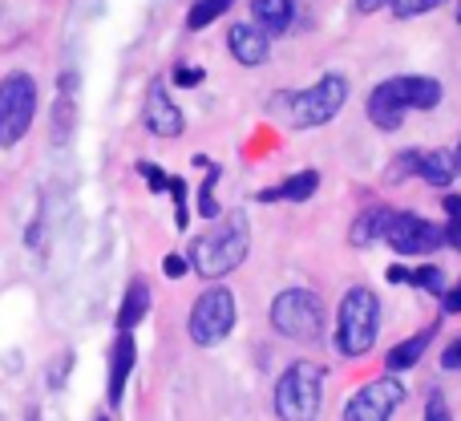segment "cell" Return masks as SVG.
<instances>
[{"label": "cell", "mask_w": 461, "mask_h": 421, "mask_svg": "<svg viewBox=\"0 0 461 421\" xmlns=\"http://www.w3.org/2000/svg\"><path fill=\"white\" fill-rule=\"evenodd\" d=\"M230 5H235V0H194L191 13H186V29H194V32L207 29V24H215Z\"/></svg>", "instance_id": "44dd1931"}, {"label": "cell", "mask_w": 461, "mask_h": 421, "mask_svg": "<svg viewBox=\"0 0 461 421\" xmlns=\"http://www.w3.org/2000/svg\"><path fill=\"white\" fill-rule=\"evenodd\" d=\"M433 336H438V325H425L421 333H413V336H405L401 344H393L389 357H384V369H389V373H405V369H413L417 361L429 352Z\"/></svg>", "instance_id": "5bb4252c"}, {"label": "cell", "mask_w": 461, "mask_h": 421, "mask_svg": "<svg viewBox=\"0 0 461 421\" xmlns=\"http://www.w3.org/2000/svg\"><path fill=\"white\" fill-rule=\"evenodd\" d=\"M446 243L454 252H461V223H446Z\"/></svg>", "instance_id": "e575fe53"}, {"label": "cell", "mask_w": 461, "mask_h": 421, "mask_svg": "<svg viewBox=\"0 0 461 421\" xmlns=\"http://www.w3.org/2000/svg\"><path fill=\"white\" fill-rule=\"evenodd\" d=\"M425 421H454L449 417V406H446V398H441L438 389L425 398Z\"/></svg>", "instance_id": "4316f807"}, {"label": "cell", "mask_w": 461, "mask_h": 421, "mask_svg": "<svg viewBox=\"0 0 461 421\" xmlns=\"http://www.w3.org/2000/svg\"><path fill=\"white\" fill-rule=\"evenodd\" d=\"M409 105L405 97H401V86L397 78L381 81V86L368 94V122H373L376 130H384V134H393V130H401V122H405Z\"/></svg>", "instance_id": "30bf717a"}, {"label": "cell", "mask_w": 461, "mask_h": 421, "mask_svg": "<svg viewBox=\"0 0 461 421\" xmlns=\"http://www.w3.org/2000/svg\"><path fill=\"white\" fill-rule=\"evenodd\" d=\"M454 167H457V175H461V146L454 151Z\"/></svg>", "instance_id": "74e56055"}, {"label": "cell", "mask_w": 461, "mask_h": 421, "mask_svg": "<svg viewBox=\"0 0 461 421\" xmlns=\"http://www.w3.org/2000/svg\"><path fill=\"white\" fill-rule=\"evenodd\" d=\"M191 341L211 349V344L227 341L230 328H235V296L227 288H207V292L194 300L191 308Z\"/></svg>", "instance_id": "8992f818"}, {"label": "cell", "mask_w": 461, "mask_h": 421, "mask_svg": "<svg viewBox=\"0 0 461 421\" xmlns=\"http://www.w3.org/2000/svg\"><path fill=\"white\" fill-rule=\"evenodd\" d=\"M199 81H203V69H186V65L175 69V86H199Z\"/></svg>", "instance_id": "1f68e13d"}, {"label": "cell", "mask_w": 461, "mask_h": 421, "mask_svg": "<svg viewBox=\"0 0 461 421\" xmlns=\"http://www.w3.org/2000/svg\"><path fill=\"white\" fill-rule=\"evenodd\" d=\"M389 219H393V211L381 207V203H376V207H368V211H360L357 223H352V231H348V243L352 247H373L376 239H384Z\"/></svg>", "instance_id": "9a60e30c"}, {"label": "cell", "mask_w": 461, "mask_h": 421, "mask_svg": "<svg viewBox=\"0 0 461 421\" xmlns=\"http://www.w3.org/2000/svg\"><path fill=\"white\" fill-rule=\"evenodd\" d=\"M186 268H191V263H186V255H167V260H162V271H167L170 279L186 276Z\"/></svg>", "instance_id": "4dcf8cb0"}, {"label": "cell", "mask_w": 461, "mask_h": 421, "mask_svg": "<svg viewBox=\"0 0 461 421\" xmlns=\"http://www.w3.org/2000/svg\"><path fill=\"white\" fill-rule=\"evenodd\" d=\"M316 191H320V175H316V170H300V175H292V178H284V183H279V199H287V203H308Z\"/></svg>", "instance_id": "ffe728a7"}, {"label": "cell", "mask_w": 461, "mask_h": 421, "mask_svg": "<svg viewBox=\"0 0 461 421\" xmlns=\"http://www.w3.org/2000/svg\"><path fill=\"white\" fill-rule=\"evenodd\" d=\"M413 288L433 292V296H446V271H441L438 263H421V268L413 271Z\"/></svg>", "instance_id": "603a6c76"}, {"label": "cell", "mask_w": 461, "mask_h": 421, "mask_svg": "<svg viewBox=\"0 0 461 421\" xmlns=\"http://www.w3.org/2000/svg\"><path fill=\"white\" fill-rule=\"evenodd\" d=\"M251 16L267 37H279L292 24V0H251Z\"/></svg>", "instance_id": "2e32d148"}, {"label": "cell", "mask_w": 461, "mask_h": 421, "mask_svg": "<svg viewBox=\"0 0 461 421\" xmlns=\"http://www.w3.org/2000/svg\"><path fill=\"white\" fill-rule=\"evenodd\" d=\"M441 369H449V373H461V336L446 344V352H441Z\"/></svg>", "instance_id": "f1b7e54d"}, {"label": "cell", "mask_w": 461, "mask_h": 421, "mask_svg": "<svg viewBox=\"0 0 461 421\" xmlns=\"http://www.w3.org/2000/svg\"><path fill=\"white\" fill-rule=\"evenodd\" d=\"M384 279H389V284H413V271H409L405 263H393V268L384 271Z\"/></svg>", "instance_id": "d6a6232c"}, {"label": "cell", "mask_w": 461, "mask_h": 421, "mask_svg": "<svg viewBox=\"0 0 461 421\" xmlns=\"http://www.w3.org/2000/svg\"><path fill=\"white\" fill-rule=\"evenodd\" d=\"M405 401V385L397 381V377H376V381L360 385L357 393H352L348 409H344V421H389L397 414V406Z\"/></svg>", "instance_id": "9c48e42d"}, {"label": "cell", "mask_w": 461, "mask_h": 421, "mask_svg": "<svg viewBox=\"0 0 461 421\" xmlns=\"http://www.w3.org/2000/svg\"><path fill=\"white\" fill-rule=\"evenodd\" d=\"M397 86L409 110H433L441 102V81L433 78H397Z\"/></svg>", "instance_id": "ac0fdd59"}, {"label": "cell", "mask_w": 461, "mask_h": 421, "mask_svg": "<svg viewBox=\"0 0 461 421\" xmlns=\"http://www.w3.org/2000/svg\"><path fill=\"white\" fill-rule=\"evenodd\" d=\"M441 207H446L449 223H461V195H446V199H441Z\"/></svg>", "instance_id": "836d02e7"}, {"label": "cell", "mask_w": 461, "mask_h": 421, "mask_svg": "<svg viewBox=\"0 0 461 421\" xmlns=\"http://www.w3.org/2000/svg\"><path fill=\"white\" fill-rule=\"evenodd\" d=\"M167 191L175 195V223H178V227H186V183H183V178H170Z\"/></svg>", "instance_id": "484cf974"}, {"label": "cell", "mask_w": 461, "mask_h": 421, "mask_svg": "<svg viewBox=\"0 0 461 421\" xmlns=\"http://www.w3.org/2000/svg\"><path fill=\"white\" fill-rule=\"evenodd\" d=\"M381 336V300L373 288H348L336 316V349L340 357H365Z\"/></svg>", "instance_id": "7a4b0ae2"}, {"label": "cell", "mask_w": 461, "mask_h": 421, "mask_svg": "<svg viewBox=\"0 0 461 421\" xmlns=\"http://www.w3.org/2000/svg\"><path fill=\"white\" fill-rule=\"evenodd\" d=\"M344 102H348V81L340 73H328V78H320L316 86L303 89L292 102V122L300 130H316L324 122H332L344 110Z\"/></svg>", "instance_id": "52a82bcc"}, {"label": "cell", "mask_w": 461, "mask_h": 421, "mask_svg": "<svg viewBox=\"0 0 461 421\" xmlns=\"http://www.w3.org/2000/svg\"><path fill=\"white\" fill-rule=\"evenodd\" d=\"M146 130L158 138H178L183 134V114H178V105L170 102L167 86L162 81H154L150 94H146Z\"/></svg>", "instance_id": "8fae6325"}, {"label": "cell", "mask_w": 461, "mask_h": 421, "mask_svg": "<svg viewBox=\"0 0 461 421\" xmlns=\"http://www.w3.org/2000/svg\"><path fill=\"white\" fill-rule=\"evenodd\" d=\"M97 421H110V417H97Z\"/></svg>", "instance_id": "ab89813d"}, {"label": "cell", "mask_w": 461, "mask_h": 421, "mask_svg": "<svg viewBox=\"0 0 461 421\" xmlns=\"http://www.w3.org/2000/svg\"><path fill=\"white\" fill-rule=\"evenodd\" d=\"M457 24H461V0H457Z\"/></svg>", "instance_id": "f35d334b"}, {"label": "cell", "mask_w": 461, "mask_h": 421, "mask_svg": "<svg viewBox=\"0 0 461 421\" xmlns=\"http://www.w3.org/2000/svg\"><path fill=\"white\" fill-rule=\"evenodd\" d=\"M215 183H219V167H207V183L199 187V215L203 219H219V203H215Z\"/></svg>", "instance_id": "cb8c5ba5"}, {"label": "cell", "mask_w": 461, "mask_h": 421, "mask_svg": "<svg viewBox=\"0 0 461 421\" xmlns=\"http://www.w3.org/2000/svg\"><path fill=\"white\" fill-rule=\"evenodd\" d=\"M441 308L449 312V316H461V279L454 288H446V296H441Z\"/></svg>", "instance_id": "f546056e"}, {"label": "cell", "mask_w": 461, "mask_h": 421, "mask_svg": "<svg viewBox=\"0 0 461 421\" xmlns=\"http://www.w3.org/2000/svg\"><path fill=\"white\" fill-rule=\"evenodd\" d=\"M449 5V0H393V16H401V21H409V16H421V13H433V8Z\"/></svg>", "instance_id": "d4e9b609"}, {"label": "cell", "mask_w": 461, "mask_h": 421, "mask_svg": "<svg viewBox=\"0 0 461 421\" xmlns=\"http://www.w3.org/2000/svg\"><path fill=\"white\" fill-rule=\"evenodd\" d=\"M384 239L397 255H433L438 247H446V227H433L429 219H421L413 211H393Z\"/></svg>", "instance_id": "ba28073f"}, {"label": "cell", "mask_w": 461, "mask_h": 421, "mask_svg": "<svg viewBox=\"0 0 461 421\" xmlns=\"http://www.w3.org/2000/svg\"><path fill=\"white\" fill-rule=\"evenodd\" d=\"M37 114V81L24 69H13L0 81V146H16Z\"/></svg>", "instance_id": "5b68a950"}, {"label": "cell", "mask_w": 461, "mask_h": 421, "mask_svg": "<svg viewBox=\"0 0 461 421\" xmlns=\"http://www.w3.org/2000/svg\"><path fill=\"white\" fill-rule=\"evenodd\" d=\"M384 5H393V0H357V13H376Z\"/></svg>", "instance_id": "d590c367"}, {"label": "cell", "mask_w": 461, "mask_h": 421, "mask_svg": "<svg viewBox=\"0 0 461 421\" xmlns=\"http://www.w3.org/2000/svg\"><path fill=\"white\" fill-rule=\"evenodd\" d=\"M138 170H142V178L150 183V191H167V187H170V178L162 175V170L154 167V162H138Z\"/></svg>", "instance_id": "83f0119b"}, {"label": "cell", "mask_w": 461, "mask_h": 421, "mask_svg": "<svg viewBox=\"0 0 461 421\" xmlns=\"http://www.w3.org/2000/svg\"><path fill=\"white\" fill-rule=\"evenodd\" d=\"M417 175L429 187H449L457 178L454 151H421V170H417Z\"/></svg>", "instance_id": "d6986e66"}, {"label": "cell", "mask_w": 461, "mask_h": 421, "mask_svg": "<svg viewBox=\"0 0 461 421\" xmlns=\"http://www.w3.org/2000/svg\"><path fill=\"white\" fill-rule=\"evenodd\" d=\"M324 401V369L312 361H295L276 381V414L279 421H316Z\"/></svg>", "instance_id": "3957f363"}, {"label": "cell", "mask_w": 461, "mask_h": 421, "mask_svg": "<svg viewBox=\"0 0 461 421\" xmlns=\"http://www.w3.org/2000/svg\"><path fill=\"white\" fill-rule=\"evenodd\" d=\"M417 170H421V151H405L393 159V167L384 170V178H389V183H405V178H413Z\"/></svg>", "instance_id": "7402d4cb"}, {"label": "cell", "mask_w": 461, "mask_h": 421, "mask_svg": "<svg viewBox=\"0 0 461 421\" xmlns=\"http://www.w3.org/2000/svg\"><path fill=\"white\" fill-rule=\"evenodd\" d=\"M227 49H230V57H235L239 65H247V69H259V65L267 61L271 37L259 29V24H235V29L227 32Z\"/></svg>", "instance_id": "7c38bea8"}, {"label": "cell", "mask_w": 461, "mask_h": 421, "mask_svg": "<svg viewBox=\"0 0 461 421\" xmlns=\"http://www.w3.org/2000/svg\"><path fill=\"white\" fill-rule=\"evenodd\" d=\"M134 361H138L134 336L122 333L110 352V406H122V398H126V381H130V373H134Z\"/></svg>", "instance_id": "4fadbf2b"}, {"label": "cell", "mask_w": 461, "mask_h": 421, "mask_svg": "<svg viewBox=\"0 0 461 421\" xmlns=\"http://www.w3.org/2000/svg\"><path fill=\"white\" fill-rule=\"evenodd\" d=\"M146 312H150V288H146V279H134V284L126 288V296H122L118 328H122V333H130L134 325H142Z\"/></svg>", "instance_id": "e0dca14e"}, {"label": "cell", "mask_w": 461, "mask_h": 421, "mask_svg": "<svg viewBox=\"0 0 461 421\" xmlns=\"http://www.w3.org/2000/svg\"><path fill=\"white\" fill-rule=\"evenodd\" d=\"M255 199H259V203H279V187H267V191H259Z\"/></svg>", "instance_id": "8d00e7d4"}, {"label": "cell", "mask_w": 461, "mask_h": 421, "mask_svg": "<svg viewBox=\"0 0 461 421\" xmlns=\"http://www.w3.org/2000/svg\"><path fill=\"white\" fill-rule=\"evenodd\" d=\"M247 247H251V223H247L243 211H230L223 227L207 231L191 243V268L203 279H219L247 260Z\"/></svg>", "instance_id": "6da1fadb"}, {"label": "cell", "mask_w": 461, "mask_h": 421, "mask_svg": "<svg viewBox=\"0 0 461 421\" xmlns=\"http://www.w3.org/2000/svg\"><path fill=\"white\" fill-rule=\"evenodd\" d=\"M271 328L287 341H320L324 336V304L308 288H287L271 300Z\"/></svg>", "instance_id": "277c9868"}]
</instances>
